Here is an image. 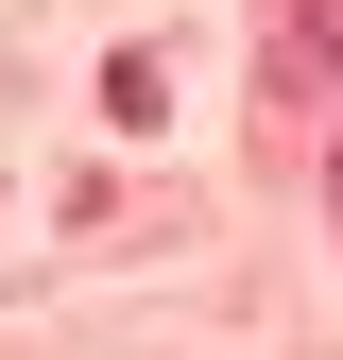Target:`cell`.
Segmentation results:
<instances>
[{"label":"cell","instance_id":"6da1fadb","mask_svg":"<svg viewBox=\"0 0 343 360\" xmlns=\"http://www.w3.org/2000/svg\"><path fill=\"white\" fill-rule=\"evenodd\" d=\"M326 69H343V18H326V0H292V18L257 34V86H275V103H326Z\"/></svg>","mask_w":343,"mask_h":360}]
</instances>
